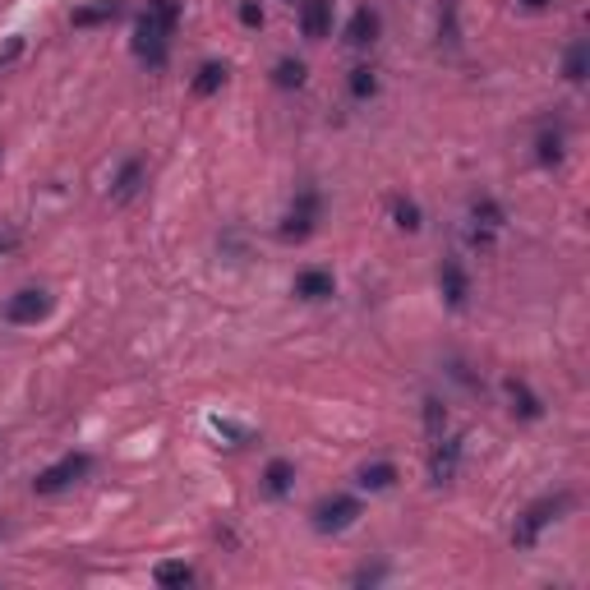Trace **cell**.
Segmentation results:
<instances>
[{"instance_id": "28", "label": "cell", "mask_w": 590, "mask_h": 590, "mask_svg": "<svg viewBox=\"0 0 590 590\" xmlns=\"http://www.w3.org/2000/svg\"><path fill=\"white\" fill-rule=\"evenodd\" d=\"M241 23L245 28H263V10L254 5V0H245V5H241Z\"/></svg>"}, {"instance_id": "20", "label": "cell", "mask_w": 590, "mask_h": 590, "mask_svg": "<svg viewBox=\"0 0 590 590\" xmlns=\"http://www.w3.org/2000/svg\"><path fill=\"white\" fill-rule=\"evenodd\" d=\"M157 585H189L194 581V567L189 563H157Z\"/></svg>"}, {"instance_id": "21", "label": "cell", "mask_w": 590, "mask_h": 590, "mask_svg": "<svg viewBox=\"0 0 590 590\" xmlns=\"http://www.w3.org/2000/svg\"><path fill=\"white\" fill-rule=\"evenodd\" d=\"M470 217H476V226H485V231H498V226H503V208H498L494 199H476V204H470Z\"/></svg>"}, {"instance_id": "22", "label": "cell", "mask_w": 590, "mask_h": 590, "mask_svg": "<svg viewBox=\"0 0 590 590\" xmlns=\"http://www.w3.org/2000/svg\"><path fill=\"white\" fill-rule=\"evenodd\" d=\"M392 222H397L402 231H420L424 222H420V208L411 204V199H392Z\"/></svg>"}, {"instance_id": "7", "label": "cell", "mask_w": 590, "mask_h": 590, "mask_svg": "<svg viewBox=\"0 0 590 590\" xmlns=\"http://www.w3.org/2000/svg\"><path fill=\"white\" fill-rule=\"evenodd\" d=\"M47 313H51V295L47 291H19L5 304V319L10 323H37V319H47Z\"/></svg>"}, {"instance_id": "15", "label": "cell", "mask_w": 590, "mask_h": 590, "mask_svg": "<svg viewBox=\"0 0 590 590\" xmlns=\"http://www.w3.org/2000/svg\"><path fill=\"white\" fill-rule=\"evenodd\" d=\"M115 14H121V0H93V5H78L69 19L74 28H97V23H111Z\"/></svg>"}, {"instance_id": "3", "label": "cell", "mask_w": 590, "mask_h": 590, "mask_svg": "<svg viewBox=\"0 0 590 590\" xmlns=\"http://www.w3.org/2000/svg\"><path fill=\"white\" fill-rule=\"evenodd\" d=\"M88 470H93V457H88V452H69V457H60L56 466L37 470L32 494H60V489H69L74 480H84Z\"/></svg>"}, {"instance_id": "16", "label": "cell", "mask_w": 590, "mask_h": 590, "mask_svg": "<svg viewBox=\"0 0 590 590\" xmlns=\"http://www.w3.org/2000/svg\"><path fill=\"white\" fill-rule=\"evenodd\" d=\"M356 485L369 489V494H383V489L397 485V466H392V461H374V466H365L360 476H356Z\"/></svg>"}, {"instance_id": "5", "label": "cell", "mask_w": 590, "mask_h": 590, "mask_svg": "<svg viewBox=\"0 0 590 590\" xmlns=\"http://www.w3.org/2000/svg\"><path fill=\"white\" fill-rule=\"evenodd\" d=\"M461 457H466V439H434V452H429V480L434 485H452L457 470H461Z\"/></svg>"}, {"instance_id": "9", "label": "cell", "mask_w": 590, "mask_h": 590, "mask_svg": "<svg viewBox=\"0 0 590 590\" xmlns=\"http://www.w3.org/2000/svg\"><path fill=\"white\" fill-rule=\"evenodd\" d=\"M378 28H383V19H378V10H356L350 14V23H346V42L356 47V51H365V47H374L378 42Z\"/></svg>"}, {"instance_id": "6", "label": "cell", "mask_w": 590, "mask_h": 590, "mask_svg": "<svg viewBox=\"0 0 590 590\" xmlns=\"http://www.w3.org/2000/svg\"><path fill=\"white\" fill-rule=\"evenodd\" d=\"M313 222H319V194L304 189L300 204H295V208L286 213V222H282V241H304V235L313 231Z\"/></svg>"}, {"instance_id": "27", "label": "cell", "mask_w": 590, "mask_h": 590, "mask_svg": "<svg viewBox=\"0 0 590 590\" xmlns=\"http://www.w3.org/2000/svg\"><path fill=\"white\" fill-rule=\"evenodd\" d=\"M213 429H217L222 439H235V448L250 443V429H235V424H226V420H213Z\"/></svg>"}, {"instance_id": "13", "label": "cell", "mask_w": 590, "mask_h": 590, "mask_svg": "<svg viewBox=\"0 0 590 590\" xmlns=\"http://www.w3.org/2000/svg\"><path fill=\"white\" fill-rule=\"evenodd\" d=\"M439 286H443V295H448V304H452V309H461V304H466V295H470V282H466V268H461L457 259H448V263H443V272H439Z\"/></svg>"}, {"instance_id": "26", "label": "cell", "mask_w": 590, "mask_h": 590, "mask_svg": "<svg viewBox=\"0 0 590 590\" xmlns=\"http://www.w3.org/2000/svg\"><path fill=\"white\" fill-rule=\"evenodd\" d=\"M19 56H23V37H10V42L0 47V69H10Z\"/></svg>"}, {"instance_id": "1", "label": "cell", "mask_w": 590, "mask_h": 590, "mask_svg": "<svg viewBox=\"0 0 590 590\" xmlns=\"http://www.w3.org/2000/svg\"><path fill=\"white\" fill-rule=\"evenodd\" d=\"M176 23H180V0H148V10L134 23V56L148 69H162L167 65Z\"/></svg>"}, {"instance_id": "10", "label": "cell", "mask_w": 590, "mask_h": 590, "mask_svg": "<svg viewBox=\"0 0 590 590\" xmlns=\"http://www.w3.org/2000/svg\"><path fill=\"white\" fill-rule=\"evenodd\" d=\"M139 189H143V162L130 157V162L115 171V180H111V204H130Z\"/></svg>"}, {"instance_id": "18", "label": "cell", "mask_w": 590, "mask_h": 590, "mask_svg": "<svg viewBox=\"0 0 590 590\" xmlns=\"http://www.w3.org/2000/svg\"><path fill=\"white\" fill-rule=\"evenodd\" d=\"M424 434L429 439H443L448 434V406L439 397H424Z\"/></svg>"}, {"instance_id": "17", "label": "cell", "mask_w": 590, "mask_h": 590, "mask_svg": "<svg viewBox=\"0 0 590 590\" xmlns=\"http://www.w3.org/2000/svg\"><path fill=\"white\" fill-rule=\"evenodd\" d=\"M222 84H226V65L208 60V65L199 69V78H194V97H213V93H217Z\"/></svg>"}, {"instance_id": "2", "label": "cell", "mask_w": 590, "mask_h": 590, "mask_svg": "<svg viewBox=\"0 0 590 590\" xmlns=\"http://www.w3.org/2000/svg\"><path fill=\"white\" fill-rule=\"evenodd\" d=\"M572 507V494H554V498H540V503H531L526 513L517 517V526H513V544L517 549H531L535 540H540V531L544 526H554L563 513Z\"/></svg>"}, {"instance_id": "11", "label": "cell", "mask_w": 590, "mask_h": 590, "mask_svg": "<svg viewBox=\"0 0 590 590\" xmlns=\"http://www.w3.org/2000/svg\"><path fill=\"white\" fill-rule=\"evenodd\" d=\"M332 291H337V282H332L328 268H304L300 277H295V295L300 300H328Z\"/></svg>"}, {"instance_id": "8", "label": "cell", "mask_w": 590, "mask_h": 590, "mask_svg": "<svg viewBox=\"0 0 590 590\" xmlns=\"http://www.w3.org/2000/svg\"><path fill=\"white\" fill-rule=\"evenodd\" d=\"M300 28L309 42H323L332 32V0H304L300 5Z\"/></svg>"}, {"instance_id": "14", "label": "cell", "mask_w": 590, "mask_h": 590, "mask_svg": "<svg viewBox=\"0 0 590 590\" xmlns=\"http://www.w3.org/2000/svg\"><path fill=\"white\" fill-rule=\"evenodd\" d=\"M291 485H295V466H291L286 457L268 461V470H263V489H268V498H286Z\"/></svg>"}, {"instance_id": "12", "label": "cell", "mask_w": 590, "mask_h": 590, "mask_svg": "<svg viewBox=\"0 0 590 590\" xmlns=\"http://www.w3.org/2000/svg\"><path fill=\"white\" fill-rule=\"evenodd\" d=\"M507 402H513V415L517 420H540L544 415V402L522 383V378H507Z\"/></svg>"}, {"instance_id": "29", "label": "cell", "mask_w": 590, "mask_h": 590, "mask_svg": "<svg viewBox=\"0 0 590 590\" xmlns=\"http://www.w3.org/2000/svg\"><path fill=\"white\" fill-rule=\"evenodd\" d=\"M522 5H526V10H544V5H549V0H522Z\"/></svg>"}, {"instance_id": "24", "label": "cell", "mask_w": 590, "mask_h": 590, "mask_svg": "<svg viewBox=\"0 0 590 590\" xmlns=\"http://www.w3.org/2000/svg\"><path fill=\"white\" fill-rule=\"evenodd\" d=\"M350 93H356L360 102L378 93V78H374V69H369V65H360V69H350Z\"/></svg>"}, {"instance_id": "4", "label": "cell", "mask_w": 590, "mask_h": 590, "mask_svg": "<svg viewBox=\"0 0 590 590\" xmlns=\"http://www.w3.org/2000/svg\"><path fill=\"white\" fill-rule=\"evenodd\" d=\"M356 517H360V498L341 494V498H328V503L313 507V531L337 535V531H346V526H356Z\"/></svg>"}, {"instance_id": "25", "label": "cell", "mask_w": 590, "mask_h": 590, "mask_svg": "<svg viewBox=\"0 0 590 590\" xmlns=\"http://www.w3.org/2000/svg\"><path fill=\"white\" fill-rule=\"evenodd\" d=\"M535 157L544 167H558L563 162V134H540V152Z\"/></svg>"}, {"instance_id": "23", "label": "cell", "mask_w": 590, "mask_h": 590, "mask_svg": "<svg viewBox=\"0 0 590 590\" xmlns=\"http://www.w3.org/2000/svg\"><path fill=\"white\" fill-rule=\"evenodd\" d=\"M585 60H590L585 42H572V51H567V60H563V74L572 78V84H581V78H585Z\"/></svg>"}, {"instance_id": "19", "label": "cell", "mask_w": 590, "mask_h": 590, "mask_svg": "<svg viewBox=\"0 0 590 590\" xmlns=\"http://www.w3.org/2000/svg\"><path fill=\"white\" fill-rule=\"evenodd\" d=\"M272 84L277 88H300L304 84V60H277V69H272Z\"/></svg>"}]
</instances>
